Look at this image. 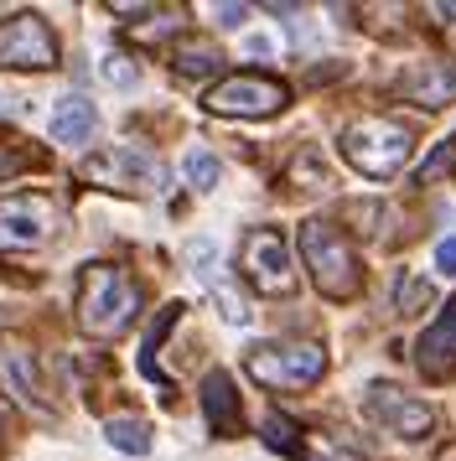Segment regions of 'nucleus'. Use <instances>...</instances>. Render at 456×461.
<instances>
[{
    "label": "nucleus",
    "mask_w": 456,
    "mask_h": 461,
    "mask_svg": "<svg viewBox=\"0 0 456 461\" xmlns=\"http://www.w3.org/2000/svg\"><path fill=\"white\" fill-rule=\"evenodd\" d=\"M363 410H369V420H378L389 436H405V440H425L435 430L431 404L410 399L405 389H394V384H369V389H363Z\"/></svg>",
    "instance_id": "nucleus-10"
},
{
    "label": "nucleus",
    "mask_w": 456,
    "mask_h": 461,
    "mask_svg": "<svg viewBox=\"0 0 456 461\" xmlns=\"http://www.w3.org/2000/svg\"><path fill=\"white\" fill-rule=\"evenodd\" d=\"M0 389L16 399L21 410L32 415H52V399L41 389V374H37V357L21 337H0Z\"/></svg>",
    "instance_id": "nucleus-11"
},
{
    "label": "nucleus",
    "mask_w": 456,
    "mask_h": 461,
    "mask_svg": "<svg viewBox=\"0 0 456 461\" xmlns=\"http://www.w3.org/2000/svg\"><path fill=\"white\" fill-rule=\"evenodd\" d=\"M296 244H301V265H306L311 285L327 295V301H352V295L363 291L358 254H352V244L342 239L337 223H327V218H306L301 233H296Z\"/></svg>",
    "instance_id": "nucleus-2"
},
{
    "label": "nucleus",
    "mask_w": 456,
    "mask_h": 461,
    "mask_svg": "<svg viewBox=\"0 0 456 461\" xmlns=\"http://www.w3.org/2000/svg\"><path fill=\"white\" fill-rule=\"evenodd\" d=\"M171 68L182 78H213L223 68V52H218V42H207V37H182V42L171 47Z\"/></svg>",
    "instance_id": "nucleus-16"
},
{
    "label": "nucleus",
    "mask_w": 456,
    "mask_h": 461,
    "mask_svg": "<svg viewBox=\"0 0 456 461\" xmlns=\"http://www.w3.org/2000/svg\"><path fill=\"white\" fill-rule=\"evenodd\" d=\"M203 415H207V430L213 436H239V425H244V404H239V394H233V378L223 374V368H213V374L203 378Z\"/></svg>",
    "instance_id": "nucleus-14"
},
{
    "label": "nucleus",
    "mask_w": 456,
    "mask_h": 461,
    "mask_svg": "<svg viewBox=\"0 0 456 461\" xmlns=\"http://www.w3.org/2000/svg\"><path fill=\"white\" fill-rule=\"evenodd\" d=\"M104 440L114 446V451H124V456H145L150 451V425L135 415H109L104 420Z\"/></svg>",
    "instance_id": "nucleus-20"
},
{
    "label": "nucleus",
    "mask_w": 456,
    "mask_h": 461,
    "mask_svg": "<svg viewBox=\"0 0 456 461\" xmlns=\"http://www.w3.org/2000/svg\"><path fill=\"white\" fill-rule=\"evenodd\" d=\"M435 265L446 275H456V239H441V244H435Z\"/></svg>",
    "instance_id": "nucleus-26"
},
{
    "label": "nucleus",
    "mask_w": 456,
    "mask_h": 461,
    "mask_svg": "<svg viewBox=\"0 0 456 461\" xmlns=\"http://www.w3.org/2000/svg\"><path fill=\"white\" fill-rule=\"evenodd\" d=\"M207 114H223V120H269L290 104V88L275 73H228L207 88Z\"/></svg>",
    "instance_id": "nucleus-6"
},
{
    "label": "nucleus",
    "mask_w": 456,
    "mask_h": 461,
    "mask_svg": "<svg viewBox=\"0 0 456 461\" xmlns=\"http://www.w3.org/2000/svg\"><path fill=\"white\" fill-rule=\"evenodd\" d=\"M342 156H348L352 171H363L369 182H389L410 167L415 156V130L394 114H363L352 120L348 135H342Z\"/></svg>",
    "instance_id": "nucleus-3"
},
{
    "label": "nucleus",
    "mask_w": 456,
    "mask_h": 461,
    "mask_svg": "<svg viewBox=\"0 0 456 461\" xmlns=\"http://www.w3.org/2000/svg\"><path fill=\"white\" fill-rule=\"evenodd\" d=\"M213 16H218V26H244L249 5H213Z\"/></svg>",
    "instance_id": "nucleus-25"
},
{
    "label": "nucleus",
    "mask_w": 456,
    "mask_h": 461,
    "mask_svg": "<svg viewBox=\"0 0 456 461\" xmlns=\"http://www.w3.org/2000/svg\"><path fill=\"white\" fill-rule=\"evenodd\" d=\"M239 270L260 295H286L296 285L290 275V249L280 229H249L244 244H239Z\"/></svg>",
    "instance_id": "nucleus-9"
},
{
    "label": "nucleus",
    "mask_w": 456,
    "mask_h": 461,
    "mask_svg": "<svg viewBox=\"0 0 456 461\" xmlns=\"http://www.w3.org/2000/svg\"><path fill=\"white\" fill-rule=\"evenodd\" d=\"M141 312V285L120 265H83L78 275V327L88 337H120Z\"/></svg>",
    "instance_id": "nucleus-1"
},
{
    "label": "nucleus",
    "mask_w": 456,
    "mask_h": 461,
    "mask_svg": "<svg viewBox=\"0 0 456 461\" xmlns=\"http://www.w3.org/2000/svg\"><path fill=\"white\" fill-rule=\"evenodd\" d=\"M99 73H104V84H114V88H135V84H141V68L130 63L124 52H109Z\"/></svg>",
    "instance_id": "nucleus-24"
},
{
    "label": "nucleus",
    "mask_w": 456,
    "mask_h": 461,
    "mask_svg": "<svg viewBox=\"0 0 456 461\" xmlns=\"http://www.w3.org/2000/svg\"><path fill=\"white\" fill-rule=\"evenodd\" d=\"M244 374L265 389H311L327 374V353L322 342H265V348H249Z\"/></svg>",
    "instance_id": "nucleus-4"
},
{
    "label": "nucleus",
    "mask_w": 456,
    "mask_h": 461,
    "mask_svg": "<svg viewBox=\"0 0 456 461\" xmlns=\"http://www.w3.org/2000/svg\"><path fill=\"white\" fill-rule=\"evenodd\" d=\"M286 182H290V187H301V192H322V187H332V167H327V156H322L316 146H301L296 156H290Z\"/></svg>",
    "instance_id": "nucleus-18"
},
{
    "label": "nucleus",
    "mask_w": 456,
    "mask_h": 461,
    "mask_svg": "<svg viewBox=\"0 0 456 461\" xmlns=\"http://www.w3.org/2000/svg\"><path fill=\"white\" fill-rule=\"evenodd\" d=\"M446 176H456V135H451V140H441V146L425 156V167L415 171V182H420V187H435V182H446Z\"/></svg>",
    "instance_id": "nucleus-22"
},
{
    "label": "nucleus",
    "mask_w": 456,
    "mask_h": 461,
    "mask_svg": "<svg viewBox=\"0 0 456 461\" xmlns=\"http://www.w3.org/2000/svg\"><path fill=\"white\" fill-rule=\"evenodd\" d=\"M394 94L405 104H420V109H446L456 99V63H446V58H420V63H410L394 78Z\"/></svg>",
    "instance_id": "nucleus-12"
},
{
    "label": "nucleus",
    "mask_w": 456,
    "mask_h": 461,
    "mask_svg": "<svg viewBox=\"0 0 456 461\" xmlns=\"http://www.w3.org/2000/svg\"><path fill=\"white\" fill-rule=\"evenodd\" d=\"M182 171H187V182H192L197 192H213V187H218V176H223L218 156H213V150H203V146H192L182 156Z\"/></svg>",
    "instance_id": "nucleus-21"
},
{
    "label": "nucleus",
    "mask_w": 456,
    "mask_h": 461,
    "mask_svg": "<svg viewBox=\"0 0 456 461\" xmlns=\"http://www.w3.org/2000/svg\"><path fill=\"white\" fill-rule=\"evenodd\" d=\"M78 182L104 192H161L166 171L161 161L141 146H104L78 161Z\"/></svg>",
    "instance_id": "nucleus-5"
},
{
    "label": "nucleus",
    "mask_w": 456,
    "mask_h": 461,
    "mask_svg": "<svg viewBox=\"0 0 456 461\" xmlns=\"http://www.w3.org/2000/svg\"><path fill=\"white\" fill-rule=\"evenodd\" d=\"M182 312H187L182 301H166L161 312H156V321L145 327V342H141V374H145V378H156L161 389H171V384H166V378H161V368H156V348H161V337L171 332L177 321H182Z\"/></svg>",
    "instance_id": "nucleus-17"
},
{
    "label": "nucleus",
    "mask_w": 456,
    "mask_h": 461,
    "mask_svg": "<svg viewBox=\"0 0 456 461\" xmlns=\"http://www.w3.org/2000/svg\"><path fill=\"white\" fill-rule=\"evenodd\" d=\"M94 125H99V114H94V104L83 99V94H68V99H58L52 104V140L58 146H83L88 135H94Z\"/></svg>",
    "instance_id": "nucleus-15"
},
{
    "label": "nucleus",
    "mask_w": 456,
    "mask_h": 461,
    "mask_svg": "<svg viewBox=\"0 0 456 461\" xmlns=\"http://www.w3.org/2000/svg\"><path fill=\"white\" fill-rule=\"evenodd\" d=\"M415 363L425 368V378H446L456 368V301H446V312L415 342Z\"/></svg>",
    "instance_id": "nucleus-13"
},
{
    "label": "nucleus",
    "mask_w": 456,
    "mask_h": 461,
    "mask_svg": "<svg viewBox=\"0 0 456 461\" xmlns=\"http://www.w3.org/2000/svg\"><path fill=\"white\" fill-rule=\"evenodd\" d=\"M0 68H16V73L58 68V37L37 11H16L0 22Z\"/></svg>",
    "instance_id": "nucleus-8"
},
{
    "label": "nucleus",
    "mask_w": 456,
    "mask_h": 461,
    "mask_svg": "<svg viewBox=\"0 0 456 461\" xmlns=\"http://www.w3.org/2000/svg\"><path fill=\"white\" fill-rule=\"evenodd\" d=\"M260 440H265L275 456H306V436H301V425L290 415H280V410H269L265 420H260Z\"/></svg>",
    "instance_id": "nucleus-19"
},
{
    "label": "nucleus",
    "mask_w": 456,
    "mask_h": 461,
    "mask_svg": "<svg viewBox=\"0 0 456 461\" xmlns=\"http://www.w3.org/2000/svg\"><path fill=\"white\" fill-rule=\"evenodd\" d=\"M58 233V203L47 192H0V249H41Z\"/></svg>",
    "instance_id": "nucleus-7"
},
{
    "label": "nucleus",
    "mask_w": 456,
    "mask_h": 461,
    "mask_svg": "<svg viewBox=\"0 0 456 461\" xmlns=\"http://www.w3.org/2000/svg\"><path fill=\"white\" fill-rule=\"evenodd\" d=\"M435 301V291H431V280H415L410 270L399 275V280H394V312H420V306H431Z\"/></svg>",
    "instance_id": "nucleus-23"
}]
</instances>
